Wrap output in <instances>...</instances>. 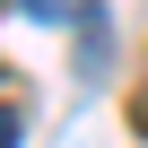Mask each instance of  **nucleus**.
I'll use <instances>...</instances> for the list:
<instances>
[{
    "label": "nucleus",
    "instance_id": "obj_1",
    "mask_svg": "<svg viewBox=\"0 0 148 148\" xmlns=\"http://www.w3.org/2000/svg\"><path fill=\"white\" fill-rule=\"evenodd\" d=\"M79 9H87V0H26V18H44V26H70Z\"/></svg>",
    "mask_w": 148,
    "mask_h": 148
},
{
    "label": "nucleus",
    "instance_id": "obj_2",
    "mask_svg": "<svg viewBox=\"0 0 148 148\" xmlns=\"http://www.w3.org/2000/svg\"><path fill=\"white\" fill-rule=\"evenodd\" d=\"M0 148H18V113H9V105H0Z\"/></svg>",
    "mask_w": 148,
    "mask_h": 148
}]
</instances>
